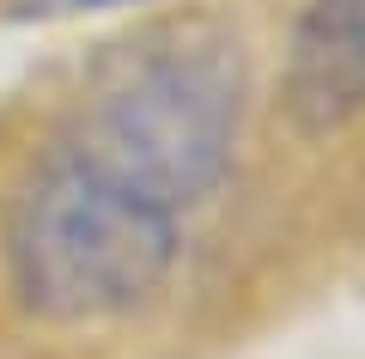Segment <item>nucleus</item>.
Listing matches in <instances>:
<instances>
[{"instance_id":"1","label":"nucleus","mask_w":365,"mask_h":359,"mask_svg":"<svg viewBox=\"0 0 365 359\" xmlns=\"http://www.w3.org/2000/svg\"><path fill=\"white\" fill-rule=\"evenodd\" d=\"M244 61L225 31L182 19L122 43L86 91L67 158L153 207L201 201L232 165Z\"/></svg>"},{"instance_id":"2","label":"nucleus","mask_w":365,"mask_h":359,"mask_svg":"<svg viewBox=\"0 0 365 359\" xmlns=\"http://www.w3.org/2000/svg\"><path fill=\"white\" fill-rule=\"evenodd\" d=\"M6 256L19 298L37 317L86 323L140 305L165 280L177 256V226L170 207L140 201L79 158H55L13 201Z\"/></svg>"},{"instance_id":"3","label":"nucleus","mask_w":365,"mask_h":359,"mask_svg":"<svg viewBox=\"0 0 365 359\" xmlns=\"http://www.w3.org/2000/svg\"><path fill=\"white\" fill-rule=\"evenodd\" d=\"M287 116L329 134L365 110V0H311L287 55Z\"/></svg>"},{"instance_id":"4","label":"nucleus","mask_w":365,"mask_h":359,"mask_svg":"<svg viewBox=\"0 0 365 359\" xmlns=\"http://www.w3.org/2000/svg\"><path fill=\"white\" fill-rule=\"evenodd\" d=\"M55 6H110V0H55Z\"/></svg>"}]
</instances>
